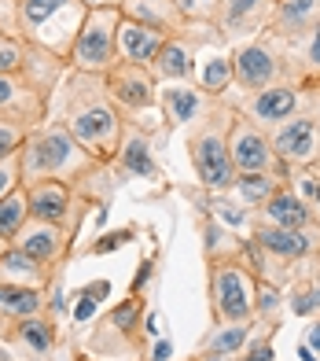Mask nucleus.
<instances>
[{
  "mask_svg": "<svg viewBox=\"0 0 320 361\" xmlns=\"http://www.w3.org/2000/svg\"><path fill=\"white\" fill-rule=\"evenodd\" d=\"M59 122L70 129V137L96 162L110 166L118 159L129 114L107 96V85L100 74L67 71V78L59 81Z\"/></svg>",
  "mask_w": 320,
  "mask_h": 361,
  "instance_id": "nucleus-1",
  "label": "nucleus"
},
{
  "mask_svg": "<svg viewBox=\"0 0 320 361\" xmlns=\"http://www.w3.org/2000/svg\"><path fill=\"white\" fill-rule=\"evenodd\" d=\"M100 170H103V162H96L59 118L44 122L41 129H30L26 144L19 147V185L23 188L37 185V180H63L74 192H82Z\"/></svg>",
  "mask_w": 320,
  "mask_h": 361,
  "instance_id": "nucleus-2",
  "label": "nucleus"
},
{
  "mask_svg": "<svg viewBox=\"0 0 320 361\" xmlns=\"http://www.w3.org/2000/svg\"><path fill=\"white\" fill-rule=\"evenodd\" d=\"M236 118V100L232 96H210L203 114L188 126L184 133V152L191 159L199 185L206 192H232L236 170L229 159V129Z\"/></svg>",
  "mask_w": 320,
  "mask_h": 361,
  "instance_id": "nucleus-3",
  "label": "nucleus"
},
{
  "mask_svg": "<svg viewBox=\"0 0 320 361\" xmlns=\"http://www.w3.org/2000/svg\"><path fill=\"white\" fill-rule=\"evenodd\" d=\"M82 19H85V8L77 0H11L4 26L23 41L67 59L77 30H82Z\"/></svg>",
  "mask_w": 320,
  "mask_h": 361,
  "instance_id": "nucleus-4",
  "label": "nucleus"
},
{
  "mask_svg": "<svg viewBox=\"0 0 320 361\" xmlns=\"http://www.w3.org/2000/svg\"><path fill=\"white\" fill-rule=\"evenodd\" d=\"M229 67H232V85L239 92H262L269 85H283L295 81L291 74V59H287V41L273 34H258L250 41L232 44L229 52Z\"/></svg>",
  "mask_w": 320,
  "mask_h": 361,
  "instance_id": "nucleus-5",
  "label": "nucleus"
},
{
  "mask_svg": "<svg viewBox=\"0 0 320 361\" xmlns=\"http://www.w3.org/2000/svg\"><path fill=\"white\" fill-rule=\"evenodd\" d=\"M254 273L239 258L206 262V295H210L214 324L229 321H254Z\"/></svg>",
  "mask_w": 320,
  "mask_h": 361,
  "instance_id": "nucleus-6",
  "label": "nucleus"
},
{
  "mask_svg": "<svg viewBox=\"0 0 320 361\" xmlns=\"http://www.w3.org/2000/svg\"><path fill=\"white\" fill-rule=\"evenodd\" d=\"M118 23L122 11L118 8H100V11H85L82 30L67 52V67L77 74H107L118 63Z\"/></svg>",
  "mask_w": 320,
  "mask_h": 361,
  "instance_id": "nucleus-7",
  "label": "nucleus"
},
{
  "mask_svg": "<svg viewBox=\"0 0 320 361\" xmlns=\"http://www.w3.org/2000/svg\"><path fill=\"white\" fill-rule=\"evenodd\" d=\"M140 317H143V299L140 295H129V299H122L115 310H107V314L96 321L92 336L85 339V347L96 357H110V361L140 357V350H143Z\"/></svg>",
  "mask_w": 320,
  "mask_h": 361,
  "instance_id": "nucleus-8",
  "label": "nucleus"
},
{
  "mask_svg": "<svg viewBox=\"0 0 320 361\" xmlns=\"http://www.w3.org/2000/svg\"><path fill=\"white\" fill-rule=\"evenodd\" d=\"M316 96V89H306L298 81H283V85H269L262 92H247V96H236V111L243 114L247 122H254L258 129H276L280 122L295 118L298 111H306L309 100Z\"/></svg>",
  "mask_w": 320,
  "mask_h": 361,
  "instance_id": "nucleus-9",
  "label": "nucleus"
},
{
  "mask_svg": "<svg viewBox=\"0 0 320 361\" xmlns=\"http://www.w3.org/2000/svg\"><path fill=\"white\" fill-rule=\"evenodd\" d=\"M229 159L236 173H280L291 180L295 170H287L273 152V140H269L265 129H258L254 122H247L243 114L236 111L232 129H229Z\"/></svg>",
  "mask_w": 320,
  "mask_h": 361,
  "instance_id": "nucleus-10",
  "label": "nucleus"
},
{
  "mask_svg": "<svg viewBox=\"0 0 320 361\" xmlns=\"http://www.w3.org/2000/svg\"><path fill=\"white\" fill-rule=\"evenodd\" d=\"M26 203H30V218L63 225L70 236H77L82 218L89 210L85 195L74 192L70 185H63V180H37V185H26Z\"/></svg>",
  "mask_w": 320,
  "mask_h": 361,
  "instance_id": "nucleus-11",
  "label": "nucleus"
},
{
  "mask_svg": "<svg viewBox=\"0 0 320 361\" xmlns=\"http://www.w3.org/2000/svg\"><path fill=\"white\" fill-rule=\"evenodd\" d=\"M316 111H320V89L309 100L306 111H298L295 118L280 122L276 129H269V140H273V152L287 170H302L316 162Z\"/></svg>",
  "mask_w": 320,
  "mask_h": 361,
  "instance_id": "nucleus-12",
  "label": "nucleus"
},
{
  "mask_svg": "<svg viewBox=\"0 0 320 361\" xmlns=\"http://www.w3.org/2000/svg\"><path fill=\"white\" fill-rule=\"evenodd\" d=\"M48 107H52V92H44L34 78L0 74V118L23 126L30 133L48 122Z\"/></svg>",
  "mask_w": 320,
  "mask_h": 361,
  "instance_id": "nucleus-13",
  "label": "nucleus"
},
{
  "mask_svg": "<svg viewBox=\"0 0 320 361\" xmlns=\"http://www.w3.org/2000/svg\"><path fill=\"white\" fill-rule=\"evenodd\" d=\"M262 255H269L280 266L295 269L298 262H306L313 255H320V228L306 225V228H276V225H262L250 221V236H247Z\"/></svg>",
  "mask_w": 320,
  "mask_h": 361,
  "instance_id": "nucleus-14",
  "label": "nucleus"
},
{
  "mask_svg": "<svg viewBox=\"0 0 320 361\" xmlns=\"http://www.w3.org/2000/svg\"><path fill=\"white\" fill-rule=\"evenodd\" d=\"M103 85H107V96L129 114V118L158 107V81L148 67H133V63L118 59L115 67L103 74Z\"/></svg>",
  "mask_w": 320,
  "mask_h": 361,
  "instance_id": "nucleus-15",
  "label": "nucleus"
},
{
  "mask_svg": "<svg viewBox=\"0 0 320 361\" xmlns=\"http://www.w3.org/2000/svg\"><path fill=\"white\" fill-rule=\"evenodd\" d=\"M0 339L8 343V350L15 354V361H52L56 347H59V324L44 310V314L23 317V321H15L11 328H4Z\"/></svg>",
  "mask_w": 320,
  "mask_h": 361,
  "instance_id": "nucleus-16",
  "label": "nucleus"
},
{
  "mask_svg": "<svg viewBox=\"0 0 320 361\" xmlns=\"http://www.w3.org/2000/svg\"><path fill=\"white\" fill-rule=\"evenodd\" d=\"M276 0H217V15H214V30L225 44H239L265 34L269 15H273Z\"/></svg>",
  "mask_w": 320,
  "mask_h": 361,
  "instance_id": "nucleus-17",
  "label": "nucleus"
},
{
  "mask_svg": "<svg viewBox=\"0 0 320 361\" xmlns=\"http://www.w3.org/2000/svg\"><path fill=\"white\" fill-rule=\"evenodd\" d=\"M70 233L63 225H52V221H37V218H26V225L15 233V247L19 251H26L30 258H37L41 266H48V269H56L59 273V266L67 262V255H70Z\"/></svg>",
  "mask_w": 320,
  "mask_h": 361,
  "instance_id": "nucleus-18",
  "label": "nucleus"
},
{
  "mask_svg": "<svg viewBox=\"0 0 320 361\" xmlns=\"http://www.w3.org/2000/svg\"><path fill=\"white\" fill-rule=\"evenodd\" d=\"M115 170V180L122 185V177H140V180H162V170L155 162V152H151V137L136 126V118L125 122V137H122V147H118V159L110 162Z\"/></svg>",
  "mask_w": 320,
  "mask_h": 361,
  "instance_id": "nucleus-19",
  "label": "nucleus"
},
{
  "mask_svg": "<svg viewBox=\"0 0 320 361\" xmlns=\"http://www.w3.org/2000/svg\"><path fill=\"white\" fill-rule=\"evenodd\" d=\"M206 96L196 81H169V85H158V111H162V118L169 129H177V126H191L203 114L206 107Z\"/></svg>",
  "mask_w": 320,
  "mask_h": 361,
  "instance_id": "nucleus-20",
  "label": "nucleus"
},
{
  "mask_svg": "<svg viewBox=\"0 0 320 361\" xmlns=\"http://www.w3.org/2000/svg\"><path fill=\"white\" fill-rule=\"evenodd\" d=\"M254 328H258V321H229V324H214L210 332H206L199 339L196 347V361H236L239 350L250 343Z\"/></svg>",
  "mask_w": 320,
  "mask_h": 361,
  "instance_id": "nucleus-21",
  "label": "nucleus"
},
{
  "mask_svg": "<svg viewBox=\"0 0 320 361\" xmlns=\"http://www.w3.org/2000/svg\"><path fill=\"white\" fill-rule=\"evenodd\" d=\"M250 221L276 225V228H306V225H313L309 207H306V200H302V195L295 192L291 180H287V185H280L273 195H269L265 207L250 210Z\"/></svg>",
  "mask_w": 320,
  "mask_h": 361,
  "instance_id": "nucleus-22",
  "label": "nucleus"
},
{
  "mask_svg": "<svg viewBox=\"0 0 320 361\" xmlns=\"http://www.w3.org/2000/svg\"><path fill=\"white\" fill-rule=\"evenodd\" d=\"M196 48L199 44L191 41V37H166L148 71L155 74L158 85H169V81H196V74H199Z\"/></svg>",
  "mask_w": 320,
  "mask_h": 361,
  "instance_id": "nucleus-23",
  "label": "nucleus"
},
{
  "mask_svg": "<svg viewBox=\"0 0 320 361\" xmlns=\"http://www.w3.org/2000/svg\"><path fill=\"white\" fill-rule=\"evenodd\" d=\"M0 284H19V288H37V291H48L59 284V273L41 266L37 258H30L26 251L11 247L0 255Z\"/></svg>",
  "mask_w": 320,
  "mask_h": 361,
  "instance_id": "nucleus-24",
  "label": "nucleus"
},
{
  "mask_svg": "<svg viewBox=\"0 0 320 361\" xmlns=\"http://www.w3.org/2000/svg\"><path fill=\"white\" fill-rule=\"evenodd\" d=\"M316 23H320V0H276L265 34H273L280 41H295Z\"/></svg>",
  "mask_w": 320,
  "mask_h": 361,
  "instance_id": "nucleus-25",
  "label": "nucleus"
},
{
  "mask_svg": "<svg viewBox=\"0 0 320 361\" xmlns=\"http://www.w3.org/2000/svg\"><path fill=\"white\" fill-rule=\"evenodd\" d=\"M287 310L295 317H316L320 314V255L295 266V276L287 284Z\"/></svg>",
  "mask_w": 320,
  "mask_h": 361,
  "instance_id": "nucleus-26",
  "label": "nucleus"
},
{
  "mask_svg": "<svg viewBox=\"0 0 320 361\" xmlns=\"http://www.w3.org/2000/svg\"><path fill=\"white\" fill-rule=\"evenodd\" d=\"M166 34L143 26V23H133V19H122L118 23V59L122 63H133V67H151L158 48H162Z\"/></svg>",
  "mask_w": 320,
  "mask_h": 361,
  "instance_id": "nucleus-27",
  "label": "nucleus"
},
{
  "mask_svg": "<svg viewBox=\"0 0 320 361\" xmlns=\"http://www.w3.org/2000/svg\"><path fill=\"white\" fill-rule=\"evenodd\" d=\"M287 59H291V74L298 85L320 89V23L309 26L302 37L287 41Z\"/></svg>",
  "mask_w": 320,
  "mask_h": 361,
  "instance_id": "nucleus-28",
  "label": "nucleus"
},
{
  "mask_svg": "<svg viewBox=\"0 0 320 361\" xmlns=\"http://www.w3.org/2000/svg\"><path fill=\"white\" fill-rule=\"evenodd\" d=\"M44 310H48V291L19 288V284H0V336H4V328H11L15 321L44 314Z\"/></svg>",
  "mask_w": 320,
  "mask_h": 361,
  "instance_id": "nucleus-29",
  "label": "nucleus"
},
{
  "mask_svg": "<svg viewBox=\"0 0 320 361\" xmlns=\"http://www.w3.org/2000/svg\"><path fill=\"white\" fill-rule=\"evenodd\" d=\"M280 185H287V177H280V173H236L232 192L239 195V203L247 210H258V207H265V200Z\"/></svg>",
  "mask_w": 320,
  "mask_h": 361,
  "instance_id": "nucleus-30",
  "label": "nucleus"
},
{
  "mask_svg": "<svg viewBox=\"0 0 320 361\" xmlns=\"http://www.w3.org/2000/svg\"><path fill=\"white\" fill-rule=\"evenodd\" d=\"M239 251H243V240H239L232 228L217 225V221H210V218L203 221V255H206V262L239 258Z\"/></svg>",
  "mask_w": 320,
  "mask_h": 361,
  "instance_id": "nucleus-31",
  "label": "nucleus"
},
{
  "mask_svg": "<svg viewBox=\"0 0 320 361\" xmlns=\"http://www.w3.org/2000/svg\"><path fill=\"white\" fill-rule=\"evenodd\" d=\"M30 218V203H26V188L15 185L4 200H0V240H15V233L26 225Z\"/></svg>",
  "mask_w": 320,
  "mask_h": 361,
  "instance_id": "nucleus-32",
  "label": "nucleus"
},
{
  "mask_svg": "<svg viewBox=\"0 0 320 361\" xmlns=\"http://www.w3.org/2000/svg\"><path fill=\"white\" fill-rule=\"evenodd\" d=\"M196 85L206 92V96H229L232 89V67H229V56H214L206 59L199 74H196Z\"/></svg>",
  "mask_w": 320,
  "mask_h": 361,
  "instance_id": "nucleus-33",
  "label": "nucleus"
},
{
  "mask_svg": "<svg viewBox=\"0 0 320 361\" xmlns=\"http://www.w3.org/2000/svg\"><path fill=\"white\" fill-rule=\"evenodd\" d=\"M26 56H30V41H23L0 23V74H23Z\"/></svg>",
  "mask_w": 320,
  "mask_h": 361,
  "instance_id": "nucleus-34",
  "label": "nucleus"
},
{
  "mask_svg": "<svg viewBox=\"0 0 320 361\" xmlns=\"http://www.w3.org/2000/svg\"><path fill=\"white\" fill-rule=\"evenodd\" d=\"M280 332V324H269V321H258L254 336L243 350H239L236 361H276V350H273V339Z\"/></svg>",
  "mask_w": 320,
  "mask_h": 361,
  "instance_id": "nucleus-35",
  "label": "nucleus"
},
{
  "mask_svg": "<svg viewBox=\"0 0 320 361\" xmlns=\"http://www.w3.org/2000/svg\"><path fill=\"white\" fill-rule=\"evenodd\" d=\"M291 185H295V192L306 200V207H309V218H313V225L320 228V166H302V170H295L291 173Z\"/></svg>",
  "mask_w": 320,
  "mask_h": 361,
  "instance_id": "nucleus-36",
  "label": "nucleus"
},
{
  "mask_svg": "<svg viewBox=\"0 0 320 361\" xmlns=\"http://www.w3.org/2000/svg\"><path fill=\"white\" fill-rule=\"evenodd\" d=\"M283 306H287V302H283L280 288H273V284H258V288H254V321L280 324Z\"/></svg>",
  "mask_w": 320,
  "mask_h": 361,
  "instance_id": "nucleus-37",
  "label": "nucleus"
},
{
  "mask_svg": "<svg viewBox=\"0 0 320 361\" xmlns=\"http://www.w3.org/2000/svg\"><path fill=\"white\" fill-rule=\"evenodd\" d=\"M181 8V15L191 26H214V15H217V0H173Z\"/></svg>",
  "mask_w": 320,
  "mask_h": 361,
  "instance_id": "nucleus-38",
  "label": "nucleus"
},
{
  "mask_svg": "<svg viewBox=\"0 0 320 361\" xmlns=\"http://www.w3.org/2000/svg\"><path fill=\"white\" fill-rule=\"evenodd\" d=\"M23 144H26V129L8 122V118H0V162L11 159V155H19Z\"/></svg>",
  "mask_w": 320,
  "mask_h": 361,
  "instance_id": "nucleus-39",
  "label": "nucleus"
},
{
  "mask_svg": "<svg viewBox=\"0 0 320 361\" xmlns=\"http://www.w3.org/2000/svg\"><path fill=\"white\" fill-rule=\"evenodd\" d=\"M19 185V155H11V159H4L0 162V200Z\"/></svg>",
  "mask_w": 320,
  "mask_h": 361,
  "instance_id": "nucleus-40",
  "label": "nucleus"
},
{
  "mask_svg": "<svg viewBox=\"0 0 320 361\" xmlns=\"http://www.w3.org/2000/svg\"><path fill=\"white\" fill-rule=\"evenodd\" d=\"M306 347H309L313 354H320V314H316V317H309V328H306Z\"/></svg>",
  "mask_w": 320,
  "mask_h": 361,
  "instance_id": "nucleus-41",
  "label": "nucleus"
},
{
  "mask_svg": "<svg viewBox=\"0 0 320 361\" xmlns=\"http://www.w3.org/2000/svg\"><path fill=\"white\" fill-rule=\"evenodd\" d=\"M77 4H82L85 11H100V8H118L122 11L125 0H77Z\"/></svg>",
  "mask_w": 320,
  "mask_h": 361,
  "instance_id": "nucleus-42",
  "label": "nucleus"
},
{
  "mask_svg": "<svg viewBox=\"0 0 320 361\" xmlns=\"http://www.w3.org/2000/svg\"><path fill=\"white\" fill-rule=\"evenodd\" d=\"M0 361H15V354L8 350V343H4V339H0Z\"/></svg>",
  "mask_w": 320,
  "mask_h": 361,
  "instance_id": "nucleus-43",
  "label": "nucleus"
},
{
  "mask_svg": "<svg viewBox=\"0 0 320 361\" xmlns=\"http://www.w3.org/2000/svg\"><path fill=\"white\" fill-rule=\"evenodd\" d=\"M313 166H320V111H316V162Z\"/></svg>",
  "mask_w": 320,
  "mask_h": 361,
  "instance_id": "nucleus-44",
  "label": "nucleus"
},
{
  "mask_svg": "<svg viewBox=\"0 0 320 361\" xmlns=\"http://www.w3.org/2000/svg\"><path fill=\"white\" fill-rule=\"evenodd\" d=\"M8 247H11V243H8V240H0V255H4Z\"/></svg>",
  "mask_w": 320,
  "mask_h": 361,
  "instance_id": "nucleus-45",
  "label": "nucleus"
},
{
  "mask_svg": "<svg viewBox=\"0 0 320 361\" xmlns=\"http://www.w3.org/2000/svg\"><path fill=\"white\" fill-rule=\"evenodd\" d=\"M184 361H196V357H184Z\"/></svg>",
  "mask_w": 320,
  "mask_h": 361,
  "instance_id": "nucleus-46",
  "label": "nucleus"
},
{
  "mask_svg": "<svg viewBox=\"0 0 320 361\" xmlns=\"http://www.w3.org/2000/svg\"><path fill=\"white\" fill-rule=\"evenodd\" d=\"M82 361H85V357H82Z\"/></svg>",
  "mask_w": 320,
  "mask_h": 361,
  "instance_id": "nucleus-47",
  "label": "nucleus"
}]
</instances>
